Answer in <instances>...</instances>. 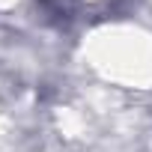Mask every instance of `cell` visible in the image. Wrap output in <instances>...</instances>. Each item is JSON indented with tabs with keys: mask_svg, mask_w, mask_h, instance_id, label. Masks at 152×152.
<instances>
[{
	"mask_svg": "<svg viewBox=\"0 0 152 152\" xmlns=\"http://www.w3.org/2000/svg\"><path fill=\"white\" fill-rule=\"evenodd\" d=\"M48 6H60V9H66V0H45Z\"/></svg>",
	"mask_w": 152,
	"mask_h": 152,
	"instance_id": "1",
	"label": "cell"
}]
</instances>
